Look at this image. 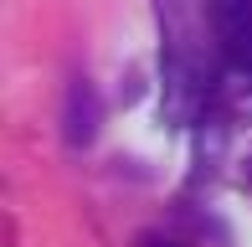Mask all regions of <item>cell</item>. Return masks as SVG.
Returning <instances> with one entry per match:
<instances>
[{"mask_svg": "<svg viewBox=\"0 0 252 247\" xmlns=\"http://www.w3.org/2000/svg\"><path fill=\"white\" fill-rule=\"evenodd\" d=\"M216 52L237 77H252V0H211Z\"/></svg>", "mask_w": 252, "mask_h": 247, "instance_id": "1", "label": "cell"}, {"mask_svg": "<svg viewBox=\"0 0 252 247\" xmlns=\"http://www.w3.org/2000/svg\"><path fill=\"white\" fill-rule=\"evenodd\" d=\"M103 129V98L88 77H72L67 83V98H62V139L67 150H88Z\"/></svg>", "mask_w": 252, "mask_h": 247, "instance_id": "2", "label": "cell"}, {"mask_svg": "<svg viewBox=\"0 0 252 247\" xmlns=\"http://www.w3.org/2000/svg\"><path fill=\"white\" fill-rule=\"evenodd\" d=\"M196 5H201V0H159V16H165V26H170V47L196 52V41H190V26H196Z\"/></svg>", "mask_w": 252, "mask_h": 247, "instance_id": "3", "label": "cell"}, {"mask_svg": "<svg viewBox=\"0 0 252 247\" xmlns=\"http://www.w3.org/2000/svg\"><path fill=\"white\" fill-rule=\"evenodd\" d=\"M139 247H186V242H175V237H159V232H144Z\"/></svg>", "mask_w": 252, "mask_h": 247, "instance_id": "4", "label": "cell"}]
</instances>
